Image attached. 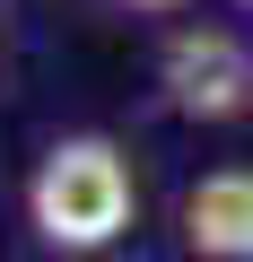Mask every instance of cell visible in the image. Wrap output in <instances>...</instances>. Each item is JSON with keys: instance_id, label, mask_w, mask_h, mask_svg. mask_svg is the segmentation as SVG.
Returning <instances> with one entry per match:
<instances>
[{"instance_id": "cell-1", "label": "cell", "mask_w": 253, "mask_h": 262, "mask_svg": "<svg viewBox=\"0 0 253 262\" xmlns=\"http://www.w3.org/2000/svg\"><path fill=\"white\" fill-rule=\"evenodd\" d=\"M27 219L53 253H105L131 227V166L105 131H70L44 149L35 184H27Z\"/></svg>"}, {"instance_id": "cell-2", "label": "cell", "mask_w": 253, "mask_h": 262, "mask_svg": "<svg viewBox=\"0 0 253 262\" xmlns=\"http://www.w3.org/2000/svg\"><path fill=\"white\" fill-rule=\"evenodd\" d=\"M157 88H166V105L183 122H236L253 105V53L227 27H183L157 53Z\"/></svg>"}, {"instance_id": "cell-3", "label": "cell", "mask_w": 253, "mask_h": 262, "mask_svg": "<svg viewBox=\"0 0 253 262\" xmlns=\"http://www.w3.org/2000/svg\"><path fill=\"white\" fill-rule=\"evenodd\" d=\"M183 245L201 262H253V166H218L183 192Z\"/></svg>"}, {"instance_id": "cell-4", "label": "cell", "mask_w": 253, "mask_h": 262, "mask_svg": "<svg viewBox=\"0 0 253 262\" xmlns=\"http://www.w3.org/2000/svg\"><path fill=\"white\" fill-rule=\"evenodd\" d=\"M122 9H183V0H122Z\"/></svg>"}, {"instance_id": "cell-5", "label": "cell", "mask_w": 253, "mask_h": 262, "mask_svg": "<svg viewBox=\"0 0 253 262\" xmlns=\"http://www.w3.org/2000/svg\"><path fill=\"white\" fill-rule=\"evenodd\" d=\"M236 9H253V0H236Z\"/></svg>"}]
</instances>
